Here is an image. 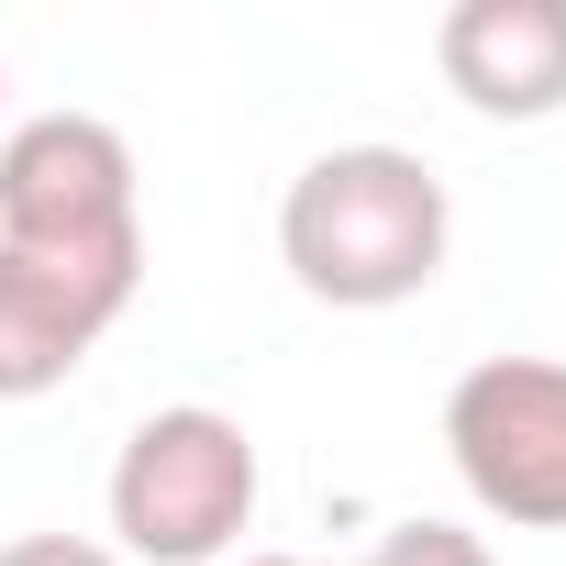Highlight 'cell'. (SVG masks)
<instances>
[{
  "instance_id": "cell-1",
  "label": "cell",
  "mask_w": 566,
  "mask_h": 566,
  "mask_svg": "<svg viewBox=\"0 0 566 566\" xmlns=\"http://www.w3.org/2000/svg\"><path fill=\"white\" fill-rule=\"evenodd\" d=\"M455 200L411 145H323L277 200V255L334 312H400L444 277Z\"/></svg>"
},
{
  "instance_id": "cell-2",
  "label": "cell",
  "mask_w": 566,
  "mask_h": 566,
  "mask_svg": "<svg viewBox=\"0 0 566 566\" xmlns=\"http://www.w3.org/2000/svg\"><path fill=\"white\" fill-rule=\"evenodd\" d=\"M255 433L211 400H167L123 433L112 455V555L134 566H211L233 555V533L255 522Z\"/></svg>"
},
{
  "instance_id": "cell-3",
  "label": "cell",
  "mask_w": 566,
  "mask_h": 566,
  "mask_svg": "<svg viewBox=\"0 0 566 566\" xmlns=\"http://www.w3.org/2000/svg\"><path fill=\"white\" fill-rule=\"evenodd\" d=\"M444 455L511 533H566V356H478L444 389Z\"/></svg>"
},
{
  "instance_id": "cell-4",
  "label": "cell",
  "mask_w": 566,
  "mask_h": 566,
  "mask_svg": "<svg viewBox=\"0 0 566 566\" xmlns=\"http://www.w3.org/2000/svg\"><path fill=\"white\" fill-rule=\"evenodd\" d=\"M145 244H0V400H45L134 312Z\"/></svg>"
},
{
  "instance_id": "cell-5",
  "label": "cell",
  "mask_w": 566,
  "mask_h": 566,
  "mask_svg": "<svg viewBox=\"0 0 566 566\" xmlns=\"http://www.w3.org/2000/svg\"><path fill=\"white\" fill-rule=\"evenodd\" d=\"M0 244H145L134 145L101 112H34L0 134Z\"/></svg>"
},
{
  "instance_id": "cell-6",
  "label": "cell",
  "mask_w": 566,
  "mask_h": 566,
  "mask_svg": "<svg viewBox=\"0 0 566 566\" xmlns=\"http://www.w3.org/2000/svg\"><path fill=\"white\" fill-rule=\"evenodd\" d=\"M433 67L478 123L566 112V0H455L433 23Z\"/></svg>"
},
{
  "instance_id": "cell-7",
  "label": "cell",
  "mask_w": 566,
  "mask_h": 566,
  "mask_svg": "<svg viewBox=\"0 0 566 566\" xmlns=\"http://www.w3.org/2000/svg\"><path fill=\"white\" fill-rule=\"evenodd\" d=\"M356 566H500V555H489L467 522H389Z\"/></svg>"
},
{
  "instance_id": "cell-8",
  "label": "cell",
  "mask_w": 566,
  "mask_h": 566,
  "mask_svg": "<svg viewBox=\"0 0 566 566\" xmlns=\"http://www.w3.org/2000/svg\"><path fill=\"white\" fill-rule=\"evenodd\" d=\"M0 566H123V555L90 544V533H12V544H0Z\"/></svg>"
},
{
  "instance_id": "cell-9",
  "label": "cell",
  "mask_w": 566,
  "mask_h": 566,
  "mask_svg": "<svg viewBox=\"0 0 566 566\" xmlns=\"http://www.w3.org/2000/svg\"><path fill=\"white\" fill-rule=\"evenodd\" d=\"M244 566H323V555H244Z\"/></svg>"
}]
</instances>
